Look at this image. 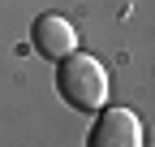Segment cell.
Wrapping results in <instances>:
<instances>
[{"label": "cell", "instance_id": "cell-1", "mask_svg": "<svg viewBox=\"0 0 155 147\" xmlns=\"http://www.w3.org/2000/svg\"><path fill=\"white\" fill-rule=\"evenodd\" d=\"M56 91H61V100L78 113H99L108 104V69L91 56V52H69L61 56L56 65Z\"/></svg>", "mask_w": 155, "mask_h": 147}, {"label": "cell", "instance_id": "cell-2", "mask_svg": "<svg viewBox=\"0 0 155 147\" xmlns=\"http://www.w3.org/2000/svg\"><path fill=\"white\" fill-rule=\"evenodd\" d=\"M91 147H142V121L129 108H99L91 125Z\"/></svg>", "mask_w": 155, "mask_h": 147}, {"label": "cell", "instance_id": "cell-3", "mask_svg": "<svg viewBox=\"0 0 155 147\" xmlns=\"http://www.w3.org/2000/svg\"><path fill=\"white\" fill-rule=\"evenodd\" d=\"M30 48L39 56H48V61H61V56H69L78 48V30H73L69 17L43 13V17H35V26H30Z\"/></svg>", "mask_w": 155, "mask_h": 147}]
</instances>
